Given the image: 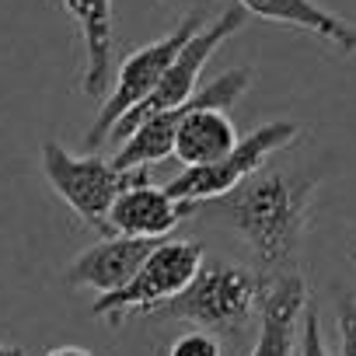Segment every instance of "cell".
I'll return each mask as SVG.
<instances>
[{
  "label": "cell",
  "mask_w": 356,
  "mask_h": 356,
  "mask_svg": "<svg viewBox=\"0 0 356 356\" xmlns=\"http://www.w3.org/2000/svg\"><path fill=\"white\" fill-rule=\"evenodd\" d=\"M314 189H318V178L259 168L238 189H231L220 200L196 203V210L203 207L213 217H220L227 227H234L238 238L252 248L259 273L276 276L297 269Z\"/></svg>",
  "instance_id": "cell-1"
},
{
  "label": "cell",
  "mask_w": 356,
  "mask_h": 356,
  "mask_svg": "<svg viewBox=\"0 0 356 356\" xmlns=\"http://www.w3.org/2000/svg\"><path fill=\"white\" fill-rule=\"evenodd\" d=\"M42 175L53 186V193L95 231L112 234L108 231V210L119 200L122 189H129L133 182H147V168L136 171H122L115 161L91 154H74L67 150L60 140H46L42 143Z\"/></svg>",
  "instance_id": "cell-2"
},
{
  "label": "cell",
  "mask_w": 356,
  "mask_h": 356,
  "mask_svg": "<svg viewBox=\"0 0 356 356\" xmlns=\"http://www.w3.org/2000/svg\"><path fill=\"white\" fill-rule=\"evenodd\" d=\"M259 297H262L259 273L238 262L207 259L196 280L175 300H168L157 314L207 332H241L248 318L259 311Z\"/></svg>",
  "instance_id": "cell-3"
},
{
  "label": "cell",
  "mask_w": 356,
  "mask_h": 356,
  "mask_svg": "<svg viewBox=\"0 0 356 356\" xmlns=\"http://www.w3.org/2000/svg\"><path fill=\"white\" fill-rule=\"evenodd\" d=\"M207 255L200 241H182V238H164L157 241V248L150 252V259L140 266V273L112 293H102L91 304L95 318H105L108 325H122L133 314H157L168 300H175L182 293L196 273L203 269Z\"/></svg>",
  "instance_id": "cell-4"
},
{
  "label": "cell",
  "mask_w": 356,
  "mask_h": 356,
  "mask_svg": "<svg viewBox=\"0 0 356 356\" xmlns=\"http://www.w3.org/2000/svg\"><path fill=\"white\" fill-rule=\"evenodd\" d=\"M200 29H203V15L193 11V15H186L182 22H178L168 35L154 39L150 46H140L136 53H129V56L122 60V67H119V74H115V81H112V91H108L105 105L98 108V119L91 122L88 136H84V147H88V150H98V147L112 136V129L119 126V119H122L126 112H133L140 102L150 98V91L161 84L164 70L175 63V56L182 53V46H186Z\"/></svg>",
  "instance_id": "cell-5"
},
{
  "label": "cell",
  "mask_w": 356,
  "mask_h": 356,
  "mask_svg": "<svg viewBox=\"0 0 356 356\" xmlns=\"http://www.w3.org/2000/svg\"><path fill=\"white\" fill-rule=\"evenodd\" d=\"M297 136H300V126L290 122V119L266 122V126L252 129L248 136H241L238 147H234L227 157H220V161H213V164L182 168L164 189H168L175 200H182V203H210V200H220V196H227L231 189H238L245 178H252L276 150L290 147Z\"/></svg>",
  "instance_id": "cell-6"
},
{
  "label": "cell",
  "mask_w": 356,
  "mask_h": 356,
  "mask_svg": "<svg viewBox=\"0 0 356 356\" xmlns=\"http://www.w3.org/2000/svg\"><path fill=\"white\" fill-rule=\"evenodd\" d=\"M245 15H248V11H245L241 4H234V8H227L213 25H203V29L182 46V53L175 56V63L164 70V77H161V84L150 91V98L140 102L133 112H126V115L119 119V126L112 129L108 140L122 143L143 119L186 105V102L200 91V77H203V67L210 63V56H213L231 35H238V32L245 29Z\"/></svg>",
  "instance_id": "cell-7"
},
{
  "label": "cell",
  "mask_w": 356,
  "mask_h": 356,
  "mask_svg": "<svg viewBox=\"0 0 356 356\" xmlns=\"http://www.w3.org/2000/svg\"><path fill=\"white\" fill-rule=\"evenodd\" d=\"M304 311H307V280L300 276V269L262 276L259 335L248 356H297V332Z\"/></svg>",
  "instance_id": "cell-8"
},
{
  "label": "cell",
  "mask_w": 356,
  "mask_h": 356,
  "mask_svg": "<svg viewBox=\"0 0 356 356\" xmlns=\"http://www.w3.org/2000/svg\"><path fill=\"white\" fill-rule=\"evenodd\" d=\"M164 241V238H161ZM157 248L154 238H129V234H105L98 245L84 248L63 273V283L70 290H95L98 297L102 293H112V290H122L136 273L140 266L150 259V252Z\"/></svg>",
  "instance_id": "cell-9"
},
{
  "label": "cell",
  "mask_w": 356,
  "mask_h": 356,
  "mask_svg": "<svg viewBox=\"0 0 356 356\" xmlns=\"http://www.w3.org/2000/svg\"><path fill=\"white\" fill-rule=\"evenodd\" d=\"M196 213V203H182L175 200L164 186H150V182H133L129 189L119 193V200L108 210V231L112 234H129V238H168L182 217Z\"/></svg>",
  "instance_id": "cell-10"
},
{
  "label": "cell",
  "mask_w": 356,
  "mask_h": 356,
  "mask_svg": "<svg viewBox=\"0 0 356 356\" xmlns=\"http://www.w3.org/2000/svg\"><path fill=\"white\" fill-rule=\"evenodd\" d=\"M234 4H241L248 15H255L262 22L300 29V32L321 39L325 46H332L339 56L356 53V25L332 15L328 8L318 4V0H234Z\"/></svg>",
  "instance_id": "cell-11"
},
{
  "label": "cell",
  "mask_w": 356,
  "mask_h": 356,
  "mask_svg": "<svg viewBox=\"0 0 356 356\" xmlns=\"http://www.w3.org/2000/svg\"><path fill=\"white\" fill-rule=\"evenodd\" d=\"M74 18L84 42V77L81 88L88 98H102L108 91L112 70V0H60Z\"/></svg>",
  "instance_id": "cell-12"
},
{
  "label": "cell",
  "mask_w": 356,
  "mask_h": 356,
  "mask_svg": "<svg viewBox=\"0 0 356 356\" xmlns=\"http://www.w3.org/2000/svg\"><path fill=\"white\" fill-rule=\"evenodd\" d=\"M168 356H220V342L207 328H193L171 342Z\"/></svg>",
  "instance_id": "cell-13"
},
{
  "label": "cell",
  "mask_w": 356,
  "mask_h": 356,
  "mask_svg": "<svg viewBox=\"0 0 356 356\" xmlns=\"http://www.w3.org/2000/svg\"><path fill=\"white\" fill-rule=\"evenodd\" d=\"M339 349L342 356H356V297H339Z\"/></svg>",
  "instance_id": "cell-14"
},
{
  "label": "cell",
  "mask_w": 356,
  "mask_h": 356,
  "mask_svg": "<svg viewBox=\"0 0 356 356\" xmlns=\"http://www.w3.org/2000/svg\"><path fill=\"white\" fill-rule=\"evenodd\" d=\"M297 356H332L328 349H325V335H321V318H318V311L307 304V311H304V335H300V353Z\"/></svg>",
  "instance_id": "cell-15"
},
{
  "label": "cell",
  "mask_w": 356,
  "mask_h": 356,
  "mask_svg": "<svg viewBox=\"0 0 356 356\" xmlns=\"http://www.w3.org/2000/svg\"><path fill=\"white\" fill-rule=\"evenodd\" d=\"M46 356H95V353H88V349H81V346H56V349H49Z\"/></svg>",
  "instance_id": "cell-16"
},
{
  "label": "cell",
  "mask_w": 356,
  "mask_h": 356,
  "mask_svg": "<svg viewBox=\"0 0 356 356\" xmlns=\"http://www.w3.org/2000/svg\"><path fill=\"white\" fill-rule=\"evenodd\" d=\"M0 356H25L22 346H8V342H0Z\"/></svg>",
  "instance_id": "cell-17"
}]
</instances>
